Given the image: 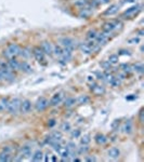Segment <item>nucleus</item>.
<instances>
[{
    "instance_id": "f257e3e1",
    "label": "nucleus",
    "mask_w": 144,
    "mask_h": 162,
    "mask_svg": "<svg viewBox=\"0 0 144 162\" xmlns=\"http://www.w3.org/2000/svg\"><path fill=\"white\" fill-rule=\"evenodd\" d=\"M21 102H22V100H21L18 97L12 98V100L9 102V106H8V110H7V111L9 112L10 115H12V116H16V115L20 112Z\"/></svg>"
},
{
    "instance_id": "f03ea898",
    "label": "nucleus",
    "mask_w": 144,
    "mask_h": 162,
    "mask_svg": "<svg viewBox=\"0 0 144 162\" xmlns=\"http://www.w3.org/2000/svg\"><path fill=\"white\" fill-rule=\"evenodd\" d=\"M33 55H34V57L36 58V61L38 63H40V64H46V54L40 49V47H35L33 49Z\"/></svg>"
},
{
    "instance_id": "7ed1b4c3",
    "label": "nucleus",
    "mask_w": 144,
    "mask_h": 162,
    "mask_svg": "<svg viewBox=\"0 0 144 162\" xmlns=\"http://www.w3.org/2000/svg\"><path fill=\"white\" fill-rule=\"evenodd\" d=\"M49 106V100H47L46 97H40L37 100L36 104H35V109L37 110L38 112H41V111H44V110H46L47 108H48Z\"/></svg>"
},
{
    "instance_id": "20e7f679",
    "label": "nucleus",
    "mask_w": 144,
    "mask_h": 162,
    "mask_svg": "<svg viewBox=\"0 0 144 162\" xmlns=\"http://www.w3.org/2000/svg\"><path fill=\"white\" fill-rule=\"evenodd\" d=\"M33 109V103L29 100H23L21 102V109L20 112L23 115H27L32 111Z\"/></svg>"
},
{
    "instance_id": "39448f33",
    "label": "nucleus",
    "mask_w": 144,
    "mask_h": 162,
    "mask_svg": "<svg viewBox=\"0 0 144 162\" xmlns=\"http://www.w3.org/2000/svg\"><path fill=\"white\" fill-rule=\"evenodd\" d=\"M62 100H63V92H57V93H54L52 95V97L50 98L49 100V106H55L60 105L62 103Z\"/></svg>"
},
{
    "instance_id": "423d86ee",
    "label": "nucleus",
    "mask_w": 144,
    "mask_h": 162,
    "mask_svg": "<svg viewBox=\"0 0 144 162\" xmlns=\"http://www.w3.org/2000/svg\"><path fill=\"white\" fill-rule=\"evenodd\" d=\"M140 10H141V6H140V5L133 6V7L129 8V9H127L126 11L123 12V15H121V17H123V18L131 17V16H133L134 14H137L138 12H140Z\"/></svg>"
},
{
    "instance_id": "0eeeda50",
    "label": "nucleus",
    "mask_w": 144,
    "mask_h": 162,
    "mask_svg": "<svg viewBox=\"0 0 144 162\" xmlns=\"http://www.w3.org/2000/svg\"><path fill=\"white\" fill-rule=\"evenodd\" d=\"M6 49H7V51L10 53V55L13 57L18 56L21 53V47L16 43H9Z\"/></svg>"
},
{
    "instance_id": "6e6552de",
    "label": "nucleus",
    "mask_w": 144,
    "mask_h": 162,
    "mask_svg": "<svg viewBox=\"0 0 144 162\" xmlns=\"http://www.w3.org/2000/svg\"><path fill=\"white\" fill-rule=\"evenodd\" d=\"M90 90H91L92 93H93L94 95H96V96L104 95V93H105V88L103 87V85H96L95 82H92L91 87H90Z\"/></svg>"
},
{
    "instance_id": "1a4fd4ad",
    "label": "nucleus",
    "mask_w": 144,
    "mask_h": 162,
    "mask_svg": "<svg viewBox=\"0 0 144 162\" xmlns=\"http://www.w3.org/2000/svg\"><path fill=\"white\" fill-rule=\"evenodd\" d=\"M0 73H1V76H2V79L6 80V81H13L14 78H15L13 70H11V69L0 68Z\"/></svg>"
},
{
    "instance_id": "9d476101",
    "label": "nucleus",
    "mask_w": 144,
    "mask_h": 162,
    "mask_svg": "<svg viewBox=\"0 0 144 162\" xmlns=\"http://www.w3.org/2000/svg\"><path fill=\"white\" fill-rule=\"evenodd\" d=\"M110 40V34L105 32H98V36H96L95 41L98 42V44H105L106 42Z\"/></svg>"
},
{
    "instance_id": "9b49d317",
    "label": "nucleus",
    "mask_w": 144,
    "mask_h": 162,
    "mask_svg": "<svg viewBox=\"0 0 144 162\" xmlns=\"http://www.w3.org/2000/svg\"><path fill=\"white\" fill-rule=\"evenodd\" d=\"M61 44L63 48L69 49V50H72V51H73L74 48H75V42H74L73 39L69 38V37H64V38H62Z\"/></svg>"
},
{
    "instance_id": "f8f14e48",
    "label": "nucleus",
    "mask_w": 144,
    "mask_h": 162,
    "mask_svg": "<svg viewBox=\"0 0 144 162\" xmlns=\"http://www.w3.org/2000/svg\"><path fill=\"white\" fill-rule=\"evenodd\" d=\"M40 49L44 51L46 55H52L53 54V46L50 41H42L40 44Z\"/></svg>"
},
{
    "instance_id": "ddd939ff",
    "label": "nucleus",
    "mask_w": 144,
    "mask_h": 162,
    "mask_svg": "<svg viewBox=\"0 0 144 162\" xmlns=\"http://www.w3.org/2000/svg\"><path fill=\"white\" fill-rule=\"evenodd\" d=\"M55 150H56V153H59V155L61 156L63 159H68V157H69V149L67 148V146H61V145H60V146L57 147Z\"/></svg>"
},
{
    "instance_id": "4468645a",
    "label": "nucleus",
    "mask_w": 144,
    "mask_h": 162,
    "mask_svg": "<svg viewBox=\"0 0 144 162\" xmlns=\"http://www.w3.org/2000/svg\"><path fill=\"white\" fill-rule=\"evenodd\" d=\"M119 7H120V5H117V3H115V5H112L110 6V8L108 9H106L105 11H104V15L108 16V15H115V14L117 13V12L119 11Z\"/></svg>"
},
{
    "instance_id": "2eb2a0df",
    "label": "nucleus",
    "mask_w": 144,
    "mask_h": 162,
    "mask_svg": "<svg viewBox=\"0 0 144 162\" xmlns=\"http://www.w3.org/2000/svg\"><path fill=\"white\" fill-rule=\"evenodd\" d=\"M78 48H79L80 52H81L82 54L89 55V54H91L92 53L91 48H90L89 44H88L87 42H80L79 46H78Z\"/></svg>"
},
{
    "instance_id": "dca6fc26",
    "label": "nucleus",
    "mask_w": 144,
    "mask_h": 162,
    "mask_svg": "<svg viewBox=\"0 0 144 162\" xmlns=\"http://www.w3.org/2000/svg\"><path fill=\"white\" fill-rule=\"evenodd\" d=\"M7 61H8V64H9L10 68H11L12 70H20L21 62H18V59H16V57H12V58L7 59Z\"/></svg>"
},
{
    "instance_id": "f3484780",
    "label": "nucleus",
    "mask_w": 144,
    "mask_h": 162,
    "mask_svg": "<svg viewBox=\"0 0 144 162\" xmlns=\"http://www.w3.org/2000/svg\"><path fill=\"white\" fill-rule=\"evenodd\" d=\"M107 155H108V157L112 158V159H118L119 156H120V150H119V148H117V147H112V148L108 149Z\"/></svg>"
},
{
    "instance_id": "a211bd4d",
    "label": "nucleus",
    "mask_w": 144,
    "mask_h": 162,
    "mask_svg": "<svg viewBox=\"0 0 144 162\" xmlns=\"http://www.w3.org/2000/svg\"><path fill=\"white\" fill-rule=\"evenodd\" d=\"M94 141H95V143L98 145H104L107 143V137L104 134H102V133H98V134L94 136Z\"/></svg>"
},
{
    "instance_id": "6ab92c4d",
    "label": "nucleus",
    "mask_w": 144,
    "mask_h": 162,
    "mask_svg": "<svg viewBox=\"0 0 144 162\" xmlns=\"http://www.w3.org/2000/svg\"><path fill=\"white\" fill-rule=\"evenodd\" d=\"M9 97H1L0 98V112H5L8 110V106H9Z\"/></svg>"
},
{
    "instance_id": "aec40b11",
    "label": "nucleus",
    "mask_w": 144,
    "mask_h": 162,
    "mask_svg": "<svg viewBox=\"0 0 144 162\" xmlns=\"http://www.w3.org/2000/svg\"><path fill=\"white\" fill-rule=\"evenodd\" d=\"M102 29H103V32L111 34V32L115 30V22H106V23H104L103 24Z\"/></svg>"
},
{
    "instance_id": "412c9836",
    "label": "nucleus",
    "mask_w": 144,
    "mask_h": 162,
    "mask_svg": "<svg viewBox=\"0 0 144 162\" xmlns=\"http://www.w3.org/2000/svg\"><path fill=\"white\" fill-rule=\"evenodd\" d=\"M123 132L126 134H131L133 131V124H132V121L131 120H127L123 124Z\"/></svg>"
},
{
    "instance_id": "4be33fe9",
    "label": "nucleus",
    "mask_w": 144,
    "mask_h": 162,
    "mask_svg": "<svg viewBox=\"0 0 144 162\" xmlns=\"http://www.w3.org/2000/svg\"><path fill=\"white\" fill-rule=\"evenodd\" d=\"M20 70L23 71V73H30L33 71V68H32V66H30V65L28 64L27 62H21Z\"/></svg>"
},
{
    "instance_id": "5701e85b",
    "label": "nucleus",
    "mask_w": 144,
    "mask_h": 162,
    "mask_svg": "<svg viewBox=\"0 0 144 162\" xmlns=\"http://www.w3.org/2000/svg\"><path fill=\"white\" fill-rule=\"evenodd\" d=\"M20 156H22L23 158L30 157L32 156V148L29 146H23L20 150Z\"/></svg>"
},
{
    "instance_id": "b1692460",
    "label": "nucleus",
    "mask_w": 144,
    "mask_h": 162,
    "mask_svg": "<svg viewBox=\"0 0 144 162\" xmlns=\"http://www.w3.org/2000/svg\"><path fill=\"white\" fill-rule=\"evenodd\" d=\"M44 160V153L41 150H36L34 155H32V161L34 162H40Z\"/></svg>"
},
{
    "instance_id": "393cba45",
    "label": "nucleus",
    "mask_w": 144,
    "mask_h": 162,
    "mask_svg": "<svg viewBox=\"0 0 144 162\" xmlns=\"http://www.w3.org/2000/svg\"><path fill=\"white\" fill-rule=\"evenodd\" d=\"M89 96L86 95V94H82V95H79L77 98H76V103L78 104V105H84V104H87L89 103Z\"/></svg>"
},
{
    "instance_id": "a878e982",
    "label": "nucleus",
    "mask_w": 144,
    "mask_h": 162,
    "mask_svg": "<svg viewBox=\"0 0 144 162\" xmlns=\"http://www.w3.org/2000/svg\"><path fill=\"white\" fill-rule=\"evenodd\" d=\"M76 104V98L75 97H66L64 100V107L65 108H71Z\"/></svg>"
},
{
    "instance_id": "bb28decb",
    "label": "nucleus",
    "mask_w": 144,
    "mask_h": 162,
    "mask_svg": "<svg viewBox=\"0 0 144 162\" xmlns=\"http://www.w3.org/2000/svg\"><path fill=\"white\" fill-rule=\"evenodd\" d=\"M12 158L11 155L7 151H2V153H0V161L1 162H6V161H11Z\"/></svg>"
},
{
    "instance_id": "cd10ccee",
    "label": "nucleus",
    "mask_w": 144,
    "mask_h": 162,
    "mask_svg": "<svg viewBox=\"0 0 144 162\" xmlns=\"http://www.w3.org/2000/svg\"><path fill=\"white\" fill-rule=\"evenodd\" d=\"M98 36V32L95 29H91L87 32V39L88 40H95Z\"/></svg>"
},
{
    "instance_id": "c85d7f7f",
    "label": "nucleus",
    "mask_w": 144,
    "mask_h": 162,
    "mask_svg": "<svg viewBox=\"0 0 144 162\" xmlns=\"http://www.w3.org/2000/svg\"><path fill=\"white\" fill-rule=\"evenodd\" d=\"M143 69H144L143 64H142V63H140V62L135 63V64L132 66V70L137 71V73H143Z\"/></svg>"
},
{
    "instance_id": "c756f323",
    "label": "nucleus",
    "mask_w": 144,
    "mask_h": 162,
    "mask_svg": "<svg viewBox=\"0 0 144 162\" xmlns=\"http://www.w3.org/2000/svg\"><path fill=\"white\" fill-rule=\"evenodd\" d=\"M120 68L123 69V71L125 73H130L131 71H132V66H131L130 64H126V63H125V64H121L120 65Z\"/></svg>"
},
{
    "instance_id": "7c9ffc66",
    "label": "nucleus",
    "mask_w": 144,
    "mask_h": 162,
    "mask_svg": "<svg viewBox=\"0 0 144 162\" xmlns=\"http://www.w3.org/2000/svg\"><path fill=\"white\" fill-rule=\"evenodd\" d=\"M53 54H54L55 56L61 57L62 54H63V48H62V47H60V46L53 47Z\"/></svg>"
},
{
    "instance_id": "2f4dec72",
    "label": "nucleus",
    "mask_w": 144,
    "mask_h": 162,
    "mask_svg": "<svg viewBox=\"0 0 144 162\" xmlns=\"http://www.w3.org/2000/svg\"><path fill=\"white\" fill-rule=\"evenodd\" d=\"M51 137H52V138L54 139L55 141H61L62 138H63V136H62V133L59 132V131H54V132L51 134Z\"/></svg>"
},
{
    "instance_id": "473e14b6",
    "label": "nucleus",
    "mask_w": 144,
    "mask_h": 162,
    "mask_svg": "<svg viewBox=\"0 0 144 162\" xmlns=\"http://www.w3.org/2000/svg\"><path fill=\"white\" fill-rule=\"evenodd\" d=\"M108 63H110L111 65H115L118 63V54H112L110 55V57H108Z\"/></svg>"
},
{
    "instance_id": "72a5a7b5",
    "label": "nucleus",
    "mask_w": 144,
    "mask_h": 162,
    "mask_svg": "<svg viewBox=\"0 0 144 162\" xmlns=\"http://www.w3.org/2000/svg\"><path fill=\"white\" fill-rule=\"evenodd\" d=\"M88 3H89V1H88V0H77V1H75V2H74V5H75L76 7H78V8H80V9H81V8H85L86 6L88 5Z\"/></svg>"
},
{
    "instance_id": "f704fd0d",
    "label": "nucleus",
    "mask_w": 144,
    "mask_h": 162,
    "mask_svg": "<svg viewBox=\"0 0 144 162\" xmlns=\"http://www.w3.org/2000/svg\"><path fill=\"white\" fill-rule=\"evenodd\" d=\"M111 0H92V8L96 7V6H102V5H105V3H108Z\"/></svg>"
},
{
    "instance_id": "c9c22d12",
    "label": "nucleus",
    "mask_w": 144,
    "mask_h": 162,
    "mask_svg": "<svg viewBox=\"0 0 144 162\" xmlns=\"http://www.w3.org/2000/svg\"><path fill=\"white\" fill-rule=\"evenodd\" d=\"M90 141H91V138H90V135L86 134V135H84L81 138H80V144H81V145H89Z\"/></svg>"
},
{
    "instance_id": "e433bc0d",
    "label": "nucleus",
    "mask_w": 144,
    "mask_h": 162,
    "mask_svg": "<svg viewBox=\"0 0 144 162\" xmlns=\"http://www.w3.org/2000/svg\"><path fill=\"white\" fill-rule=\"evenodd\" d=\"M20 55H22L23 57H25V58H27V57H29L30 55H32V52H29V50H28L27 48H23L21 49V53Z\"/></svg>"
},
{
    "instance_id": "4c0bfd02",
    "label": "nucleus",
    "mask_w": 144,
    "mask_h": 162,
    "mask_svg": "<svg viewBox=\"0 0 144 162\" xmlns=\"http://www.w3.org/2000/svg\"><path fill=\"white\" fill-rule=\"evenodd\" d=\"M61 130L64 131V132H68V131H71V123L69 122H67V121H65V122H63L61 126Z\"/></svg>"
},
{
    "instance_id": "58836bf2",
    "label": "nucleus",
    "mask_w": 144,
    "mask_h": 162,
    "mask_svg": "<svg viewBox=\"0 0 144 162\" xmlns=\"http://www.w3.org/2000/svg\"><path fill=\"white\" fill-rule=\"evenodd\" d=\"M0 68L2 69H11L9 66V64H8V61H6V59H0ZM12 70V69H11Z\"/></svg>"
},
{
    "instance_id": "ea45409f",
    "label": "nucleus",
    "mask_w": 144,
    "mask_h": 162,
    "mask_svg": "<svg viewBox=\"0 0 144 162\" xmlns=\"http://www.w3.org/2000/svg\"><path fill=\"white\" fill-rule=\"evenodd\" d=\"M140 42V38L139 37H134V38H131L128 40V43L129 44H138Z\"/></svg>"
},
{
    "instance_id": "a19ab883",
    "label": "nucleus",
    "mask_w": 144,
    "mask_h": 162,
    "mask_svg": "<svg viewBox=\"0 0 144 162\" xmlns=\"http://www.w3.org/2000/svg\"><path fill=\"white\" fill-rule=\"evenodd\" d=\"M88 150H89L88 145H81V147H80L78 151H79L80 153H88Z\"/></svg>"
},
{
    "instance_id": "79ce46f5",
    "label": "nucleus",
    "mask_w": 144,
    "mask_h": 162,
    "mask_svg": "<svg viewBox=\"0 0 144 162\" xmlns=\"http://www.w3.org/2000/svg\"><path fill=\"white\" fill-rule=\"evenodd\" d=\"M101 66L103 67V69H105V70H108L111 68V64L108 63V61H105V62L101 63Z\"/></svg>"
},
{
    "instance_id": "37998d69",
    "label": "nucleus",
    "mask_w": 144,
    "mask_h": 162,
    "mask_svg": "<svg viewBox=\"0 0 144 162\" xmlns=\"http://www.w3.org/2000/svg\"><path fill=\"white\" fill-rule=\"evenodd\" d=\"M80 136V130H74L72 132V137L73 138H78Z\"/></svg>"
},
{
    "instance_id": "c03bdc74",
    "label": "nucleus",
    "mask_w": 144,
    "mask_h": 162,
    "mask_svg": "<svg viewBox=\"0 0 144 162\" xmlns=\"http://www.w3.org/2000/svg\"><path fill=\"white\" fill-rule=\"evenodd\" d=\"M118 55H131V53L129 50H119Z\"/></svg>"
},
{
    "instance_id": "a18cd8bd",
    "label": "nucleus",
    "mask_w": 144,
    "mask_h": 162,
    "mask_svg": "<svg viewBox=\"0 0 144 162\" xmlns=\"http://www.w3.org/2000/svg\"><path fill=\"white\" fill-rule=\"evenodd\" d=\"M143 108H141L139 111V121H140V123H143Z\"/></svg>"
},
{
    "instance_id": "49530a36",
    "label": "nucleus",
    "mask_w": 144,
    "mask_h": 162,
    "mask_svg": "<svg viewBox=\"0 0 144 162\" xmlns=\"http://www.w3.org/2000/svg\"><path fill=\"white\" fill-rule=\"evenodd\" d=\"M55 123H56V121H55L54 119H52V120H49L48 126H49V128H53V126H55Z\"/></svg>"
},
{
    "instance_id": "de8ad7c7",
    "label": "nucleus",
    "mask_w": 144,
    "mask_h": 162,
    "mask_svg": "<svg viewBox=\"0 0 144 162\" xmlns=\"http://www.w3.org/2000/svg\"><path fill=\"white\" fill-rule=\"evenodd\" d=\"M119 123H120V120H115L114 122L112 123V128L113 129H116V126H119Z\"/></svg>"
},
{
    "instance_id": "09e8293b",
    "label": "nucleus",
    "mask_w": 144,
    "mask_h": 162,
    "mask_svg": "<svg viewBox=\"0 0 144 162\" xmlns=\"http://www.w3.org/2000/svg\"><path fill=\"white\" fill-rule=\"evenodd\" d=\"M137 0H123V1H121L120 5H125V3H130V2H135Z\"/></svg>"
},
{
    "instance_id": "8fccbe9b",
    "label": "nucleus",
    "mask_w": 144,
    "mask_h": 162,
    "mask_svg": "<svg viewBox=\"0 0 144 162\" xmlns=\"http://www.w3.org/2000/svg\"><path fill=\"white\" fill-rule=\"evenodd\" d=\"M86 161H96V159L94 157H87L86 158Z\"/></svg>"
},
{
    "instance_id": "3c124183",
    "label": "nucleus",
    "mask_w": 144,
    "mask_h": 162,
    "mask_svg": "<svg viewBox=\"0 0 144 162\" xmlns=\"http://www.w3.org/2000/svg\"><path fill=\"white\" fill-rule=\"evenodd\" d=\"M135 96H129V97H127V100H134Z\"/></svg>"
},
{
    "instance_id": "603ef678",
    "label": "nucleus",
    "mask_w": 144,
    "mask_h": 162,
    "mask_svg": "<svg viewBox=\"0 0 144 162\" xmlns=\"http://www.w3.org/2000/svg\"><path fill=\"white\" fill-rule=\"evenodd\" d=\"M143 34H144V32H143V29H140V30H139V36H143Z\"/></svg>"
},
{
    "instance_id": "864d4df0",
    "label": "nucleus",
    "mask_w": 144,
    "mask_h": 162,
    "mask_svg": "<svg viewBox=\"0 0 144 162\" xmlns=\"http://www.w3.org/2000/svg\"><path fill=\"white\" fill-rule=\"evenodd\" d=\"M91 80H92V81H93V77H91V76H89V77H88V81H91Z\"/></svg>"
},
{
    "instance_id": "5fc2aeb1",
    "label": "nucleus",
    "mask_w": 144,
    "mask_h": 162,
    "mask_svg": "<svg viewBox=\"0 0 144 162\" xmlns=\"http://www.w3.org/2000/svg\"><path fill=\"white\" fill-rule=\"evenodd\" d=\"M2 76H1V73H0V81H2Z\"/></svg>"
}]
</instances>
